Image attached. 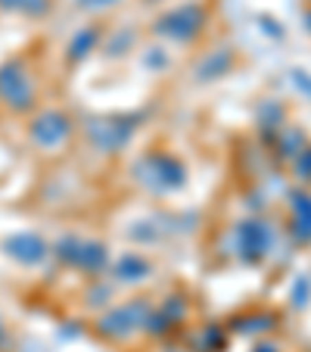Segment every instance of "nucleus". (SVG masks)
Segmentation results:
<instances>
[{
	"mask_svg": "<svg viewBox=\"0 0 311 352\" xmlns=\"http://www.w3.org/2000/svg\"><path fill=\"white\" fill-rule=\"evenodd\" d=\"M143 168L150 172V181L159 187V190H174V187H181V184H184V178H187L184 166H181L174 156H168V153H162V156H146V160H143Z\"/></svg>",
	"mask_w": 311,
	"mask_h": 352,
	"instance_id": "nucleus-5",
	"label": "nucleus"
},
{
	"mask_svg": "<svg viewBox=\"0 0 311 352\" xmlns=\"http://www.w3.org/2000/svg\"><path fill=\"white\" fill-rule=\"evenodd\" d=\"M150 312H152V296L150 293H137V296H128V299H122V302H113L109 309H103L91 327L100 340L122 346V343H128V340L146 333Z\"/></svg>",
	"mask_w": 311,
	"mask_h": 352,
	"instance_id": "nucleus-2",
	"label": "nucleus"
},
{
	"mask_svg": "<svg viewBox=\"0 0 311 352\" xmlns=\"http://www.w3.org/2000/svg\"><path fill=\"white\" fill-rule=\"evenodd\" d=\"M75 3H78V10H84V13H106V10L119 7L125 0H75Z\"/></svg>",
	"mask_w": 311,
	"mask_h": 352,
	"instance_id": "nucleus-8",
	"label": "nucleus"
},
{
	"mask_svg": "<svg viewBox=\"0 0 311 352\" xmlns=\"http://www.w3.org/2000/svg\"><path fill=\"white\" fill-rule=\"evenodd\" d=\"M0 7L28 19H47L56 10V0H0Z\"/></svg>",
	"mask_w": 311,
	"mask_h": 352,
	"instance_id": "nucleus-6",
	"label": "nucleus"
},
{
	"mask_svg": "<svg viewBox=\"0 0 311 352\" xmlns=\"http://www.w3.org/2000/svg\"><path fill=\"white\" fill-rule=\"evenodd\" d=\"M290 172L296 175L299 184H308L311 187V144H305L296 156L290 160Z\"/></svg>",
	"mask_w": 311,
	"mask_h": 352,
	"instance_id": "nucleus-7",
	"label": "nucleus"
},
{
	"mask_svg": "<svg viewBox=\"0 0 311 352\" xmlns=\"http://www.w3.org/2000/svg\"><path fill=\"white\" fill-rule=\"evenodd\" d=\"M0 100L19 116L38 113L41 81L25 60H10L7 66L0 69Z\"/></svg>",
	"mask_w": 311,
	"mask_h": 352,
	"instance_id": "nucleus-4",
	"label": "nucleus"
},
{
	"mask_svg": "<svg viewBox=\"0 0 311 352\" xmlns=\"http://www.w3.org/2000/svg\"><path fill=\"white\" fill-rule=\"evenodd\" d=\"M212 19H215L212 0H181V3L162 10L152 19L150 32L159 41H168L174 47H196L209 34Z\"/></svg>",
	"mask_w": 311,
	"mask_h": 352,
	"instance_id": "nucleus-1",
	"label": "nucleus"
},
{
	"mask_svg": "<svg viewBox=\"0 0 311 352\" xmlns=\"http://www.w3.org/2000/svg\"><path fill=\"white\" fill-rule=\"evenodd\" d=\"M78 134V122L69 109H38L28 125V138H32L34 150L47 156H60L75 144Z\"/></svg>",
	"mask_w": 311,
	"mask_h": 352,
	"instance_id": "nucleus-3",
	"label": "nucleus"
},
{
	"mask_svg": "<svg viewBox=\"0 0 311 352\" xmlns=\"http://www.w3.org/2000/svg\"><path fill=\"white\" fill-rule=\"evenodd\" d=\"M305 16H308V32H311V0H305Z\"/></svg>",
	"mask_w": 311,
	"mask_h": 352,
	"instance_id": "nucleus-9",
	"label": "nucleus"
}]
</instances>
